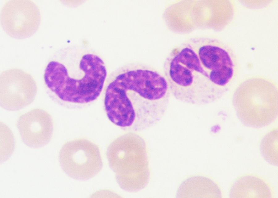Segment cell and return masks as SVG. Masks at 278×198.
<instances>
[{"label":"cell","mask_w":278,"mask_h":198,"mask_svg":"<svg viewBox=\"0 0 278 198\" xmlns=\"http://www.w3.org/2000/svg\"><path fill=\"white\" fill-rule=\"evenodd\" d=\"M17 126L22 141L30 147H43L51 139L53 119L50 114L42 109L34 108L21 115Z\"/></svg>","instance_id":"obj_9"},{"label":"cell","mask_w":278,"mask_h":198,"mask_svg":"<svg viewBox=\"0 0 278 198\" xmlns=\"http://www.w3.org/2000/svg\"><path fill=\"white\" fill-rule=\"evenodd\" d=\"M0 106L10 111H18L30 104L37 92L36 83L29 73L11 68L0 74Z\"/></svg>","instance_id":"obj_8"},{"label":"cell","mask_w":278,"mask_h":198,"mask_svg":"<svg viewBox=\"0 0 278 198\" xmlns=\"http://www.w3.org/2000/svg\"><path fill=\"white\" fill-rule=\"evenodd\" d=\"M237 62L227 45L209 38L191 39L173 49L164 65L171 92L179 100L200 105L214 102L229 90Z\"/></svg>","instance_id":"obj_1"},{"label":"cell","mask_w":278,"mask_h":198,"mask_svg":"<svg viewBox=\"0 0 278 198\" xmlns=\"http://www.w3.org/2000/svg\"><path fill=\"white\" fill-rule=\"evenodd\" d=\"M277 84L270 79L255 77L246 79L233 96L236 115L244 125L261 128L272 124L278 115Z\"/></svg>","instance_id":"obj_5"},{"label":"cell","mask_w":278,"mask_h":198,"mask_svg":"<svg viewBox=\"0 0 278 198\" xmlns=\"http://www.w3.org/2000/svg\"><path fill=\"white\" fill-rule=\"evenodd\" d=\"M171 93L166 78L156 70L139 65L124 67L112 75L107 87V116L124 130L146 129L162 118Z\"/></svg>","instance_id":"obj_2"},{"label":"cell","mask_w":278,"mask_h":198,"mask_svg":"<svg viewBox=\"0 0 278 198\" xmlns=\"http://www.w3.org/2000/svg\"><path fill=\"white\" fill-rule=\"evenodd\" d=\"M230 198H272L269 185L262 178L251 175L241 176L234 183L229 192Z\"/></svg>","instance_id":"obj_11"},{"label":"cell","mask_w":278,"mask_h":198,"mask_svg":"<svg viewBox=\"0 0 278 198\" xmlns=\"http://www.w3.org/2000/svg\"><path fill=\"white\" fill-rule=\"evenodd\" d=\"M260 151L264 159L269 163L278 166V129H272L262 139Z\"/></svg>","instance_id":"obj_12"},{"label":"cell","mask_w":278,"mask_h":198,"mask_svg":"<svg viewBox=\"0 0 278 198\" xmlns=\"http://www.w3.org/2000/svg\"><path fill=\"white\" fill-rule=\"evenodd\" d=\"M0 22L4 31L10 37L17 39L27 38L39 28L40 12L31 0H9L2 7Z\"/></svg>","instance_id":"obj_7"},{"label":"cell","mask_w":278,"mask_h":198,"mask_svg":"<svg viewBox=\"0 0 278 198\" xmlns=\"http://www.w3.org/2000/svg\"><path fill=\"white\" fill-rule=\"evenodd\" d=\"M58 159L63 171L77 180H85L94 177L103 166L98 146L83 138L65 143L60 150Z\"/></svg>","instance_id":"obj_6"},{"label":"cell","mask_w":278,"mask_h":198,"mask_svg":"<svg viewBox=\"0 0 278 198\" xmlns=\"http://www.w3.org/2000/svg\"><path fill=\"white\" fill-rule=\"evenodd\" d=\"M69 48L60 50L45 69L44 80L50 96L65 104H84L99 96L107 71L102 59L91 53L76 58Z\"/></svg>","instance_id":"obj_3"},{"label":"cell","mask_w":278,"mask_h":198,"mask_svg":"<svg viewBox=\"0 0 278 198\" xmlns=\"http://www.w3.org/2000/svg\"><path fill=\"white\" fill-rule=\"evenodd\" d=\"M176 195L179 198L222 197L220 188L214 181L200 175L190 176L183 181L179 187Z\"/></svg>","instance_id":"obj_10"},{"label":"cell","mask_w":278,"mask_h":198,"mask_svg":"<svg viewBox=\"0 0 278 198\" xmlns=\"http://www.w3.org/2000/svg\"><path fill=\"white\" fill-rule=\"evenodd\" d=\"M106 155L123 190L136 192L148 185L150 171L146 143L141 136L129 133L119 137L108 146Z\"/></svg>","instance_id":"obj_4"}]
</instances>
